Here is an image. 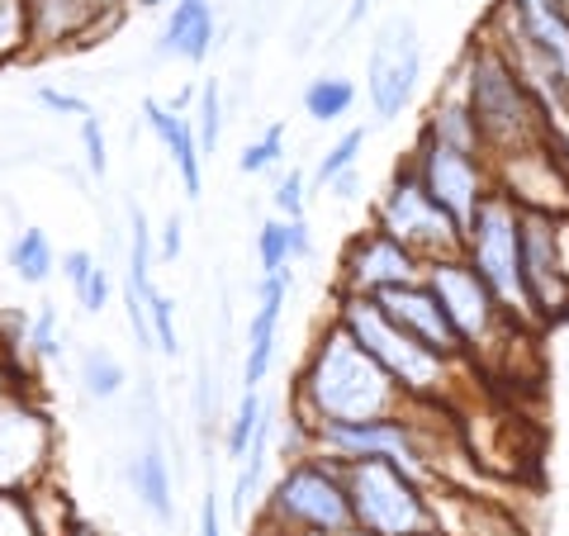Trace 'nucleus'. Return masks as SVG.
Returning <instances> with one entry per match:
<instances>
[{"label": "nucleus", "mask_w": 569, "mask_h": 536, "mask_svg": "<svg viewBox=\"0 0 569 536\" xmlns=\"http://www.w3.org/2000/svg\"><path fill=\"white\" fill-rule=\"evenodd\" d=\"M52 456H58L52 414L29 389H10L0 399V494H29L52 479Z\"/></svg>", "instance_id": "1a4fd4ad"}, {"label": "nucleus", "mask_w": 569, "mask_h": 536, "mask_svg": "<svg viewBox=\"0 0 569 536\" xmlns=\"http://www.w3.org/2000/svg\"><path fill=\"white\" fill-rule=\"evenodd\" d=\"M261 423H266V404H261V395H257V389H242V399H238V408H233V418H228V433H223V451H228V460H242V456H247V446L257 441Z\"/></svg>", "instance_id": "c85d7f7f"}, {"label": "nucleus", "mask_w": 569, "mask_h": 536, "mask_svg": "<svg viewBox=\"0 0 569 536\" xmlns=\"http://www.w3.org/2000/svg\"><path fill=\"white\" fill-rule=\"evenodd\" d=\"M24 508H29L33 532H39V536H77L86 527L77 504H71V494L58 485V479H43V485H33L24 494Z\"/></svg>", "instance_id": "5701e85b"}, {"label": "nucleus", "mask_w": 569, "mask_h": 536, "mask_svg": "<svg viewBox=\"0 0 569 536\" xmlns=\"http://www.w3.org/2000/svg\"><path fill=\"white\" fill-rule=\"evenodd\" d=\"M313 238L305 219H266L257 234V257H261V276H284L290 261L309 257Z\"/></svg>", "instance_id": "4be33fe9"}, {"label": "nucleus", "mask_w": 569, "mask_h": 536, "mask_svg": "<svg viewBox=\"0 0 569 536\" xmlns=\"http://www.w3.org/2000/svg\"><path fill=\"white\" fill-rule=\"evenodd\" d=\"M556 257H560V271L569 280V214H556Z\"/></svg>", "instance_id": "a18cd8bd"}, {"label": "nucleus", "mask_w": 569, "mask_h": 536, "mask_svg": "<svg viewBox=\"0 0 569 536\" xmlns=\"http://www.w3.org/2000/svg\"><path fill=\"white\" fill-rule=\"evenodd\" d=\"M460 257L479 271V280L493 290V299L508 309L512 324H522L527 332H541L527 280H522V209L508 195L493 190L485 200V209L475 214V224L460 238Z\"/></svg>", "instance_id": "423d86ee"}, {"label": "nucleus", "mask_w": 569, "mask_h": 536, "mask_svg": "<svg viewBox=\"0 0 569 536\" xmlns=\"http://www.w3.org/2000/svg\"><path fill=\"white\" fill-rule=\"evenodd\" d=\"M266 451H271V414H266L257 441L247 446V456L238 460V475H233V494H228V517L233 523H247V508L257 504V489H261V470H266Z\"/></svg>", "instance_id": "b1692460"}, {"label": "nucleus", "mask_w": 569, "mask_h": 536, "mask_svg": "<svg viewBox=\"0 0 569 536\" xmlns=\"http://www.w3.org/2000/svg\"><path fill=\"white\" fill-rule=\"evenodd\" d=\"M508 10L518 14L527 43L537 48L541 58L565 77V86H569V20H565V14L550 6V0H508Z\"/></svg>", "instance_id": "aec40b11"}, {"label": "nucleus", "mask_w": 569, "mask_h": 536, "mask_svg": "<svg viewBox=\"0 0 569 536\" xmlns=\"http://www.w3.org/2000/svg\"><path fill=\"white\" fill-rule=\"evenodd\" d=\"M123 385H129V370H123L119 356H110L104 347H91L81 356V389L91 395L96 404H110L123 395Z\"/></svg>", "instance_id": "cd10ccee"}, {"label": "nucleus", "mask_w": 569, "mask_h": 536, "mask_svg": "<svg viewBox=\"0 0 569 536\" xmlns=\"http://www.w3.org/2000/svg\"><path fill=\"white\" fill-rule=\"evenodd\" d=\"M129 295L133 299H148L157 285H152V228H148V214H142V205H129Z\"/></svg>", "instance_id": "bb28decb"}, {"label": "nucleus", "mask_w": 569, "mask_h": 536, "mask_svg": "<svg viewBox=\"0 0 569 536\" xmlns=\"http://www.w3.org/2000/svg\"><path fill=\"white\" fill-rule=\"evenodd\" d=\"M271 205H276V219H305V171H284L276 190H271Z\"/></svg>", "instance_id": "c9c22d12"}, {"label": "nucleus", "mask_w": 569, "mask_h": 536, "mask_svg": "<svg viewBox=\"0 0 569 536\" xmlns=\"http://www.w3.org/2000/svg\"><path fill=\"white\" fill-rule=\"evenodd\" d=\"M133 6H138V10H157V6H162V0H133Z\"/></svg>", "instance_id": "09e8293b"}, {"label": "nucleus", "mask_w": 569, "mask_h": 536, "mask_svg": "<svg viewBox=\"0 0 569 536\" xmlns=\"http://www.w3.org/2000/svg\"><path fill=\"white\" fill-rule=\"evenodd\" d=\"M58 266H62V276H67V285H71V295H77L81 285L91 280V271H96L100 261H96L91 252H86V247H71V252H62V261H58Z\"/></svg>", "instance_id": "a19ab883"}, {"label": "nucleus", "mask_w": 569, "mask_h": 536, "mask_svg": "<svg viewBox=\"0 0 569 536\" xmlns=\"http://www.w3.org/2000/svg\"><path fill=\"white\" fill-rule=\"evenodd\" d=\"M370 224H376L380 234H389L395 242H403L422 266L460 252V228L451 224V214L427 195L413 157H403V162L395 167L389 186L380 190L376 209H370Z\"/></svg>", "instance_id": "6e6552de"}, {"label": "nucleus", "mask_w": 569, "mask_h": 536, "mask_svg": "<svg viewBox=\"0 0 569 536\" xmlns=\"http://www.w3.org/2000/svg\"><path fill=\"white\" fill-rule=\"evenodd\" d=\"M142 119H148V129L162 138V148L171 152L176 171H181V186H186V200H200V190H204V152H200V138H194V123L181 110H171V105L152 100V96L142 100Z\"/></svg>", "instance_id": "a211bd4d"}, {"label": "nucleus", "mask_w": 569, "mask_h": 536, "mask_svg": "<svg viewBox=\"0 0 569 536\" xmlns=\"http://www.w3.org/2000/svg\"><path fill=\"white\" fill-rule=\"evenodd\" d=\"M284 295H290V271L284 276H261L257 290V314L247 324V356H242V385L257 389L276 366V332L284 318Z\"/></svg>", "instance_id": "f3484780"}, {"label": "nucleus", "mask_w": 569, "mask_h": 536, "mask_svg": "<svg viewBox=\"0 0 569 536\" xmlns=\"http://www.w3.org/2000/svg\"><path fill=\"white\" fill-rule=\"evenodd\" d=\"M356 186H361V167L347 171V176H337V181H332L328 190L337 195V200H356Z\"/></svg>", "instance_id": "49530a36"}, {"label": "nucleus", "mask_w": 569, "mask_h": 536, "mask_svg": "<svg viewBox=\"0 0 569 536\" xmlns=\"http://www.w3.org/2000/svg\"><path fill=\"white\" fill-rule=\"evenodd\" d=\"M366 14H370V0H351V6H347V20H342V29H351V24H361V20H366Z\"/></svg>", "instance_id": "de8ad7c7"}, {"label": "nucleus", "mask_w": 569, "mask_h": 536, "mask_svg": "<svg viewBox=\"0 0 569 536\" xmlns=\"http://www.w3.org/2000/svg\"><path fill=\"white\" fill-rule=\"evenodd\" d=\"M460 77H466V100L489 157H508L518 148H531V142H546V115L537 96L503 62V52L485 43L479 33L470 39L466 58H460Z\"/></svg>", "instance_id": "7ed1b4c3"}, {"label": "nucleus", "mask_w": 569, "mask_h": 536, "mask_svg": "<svg viewBox=\"0 0 569 536\" xmlns=\"http://www.w3.org/2000/svg\"><path fill=\"white\" fill-rule=\"evenodd\" d=\"M332 318L376 356L389 380L403 389V399L418 408H451L460 385L475 380L470 361H451V356H437L432 347H422L413 332H403L395 318L380 309V299L332 295Z\"/></svg>", "instance_id": "f03ea898"}, {"label": "nucleus", "mask_w": 569, "mask_h": 536, "mask_svg": "<svg viewBox=\"0 0 569 536\" xmlns=\"http://www.w3.org/2000/svg\"><path fill=\"white\" fill-rule=\"evenodd\" d=\"M33 48V20H29V0H0V67L24 58Z\"/></svg>", "instance_id": "c756f323"}, {"label": "nucleus", "mask_w": 569, "mask_h": 536, "mask_svg": "<svg viewBox=\"0 0 569 536\" xmlns=\"http://www.w3.org/2000/svg\"><path fill=\"white\" fill-rule=\"evenodd\" d=\"M522 280H527L541 332L569 318V280L556 257V214L522 209Z\"/></svg>", "instance_id": "4468645a"}, {"label": "nucleus", "mask_w": 569, "mask_h": 536, "mask_svg": "<svg viewBox=\"0 0 569 536\" xmlns=\"http://www.w3.org/2000/svg\"><path fill=\"white\" fill-rule=\"evenodd\" d=\"M299 105H305V115L313 123H337V119H347L351 115V105H356V81L347 77H313L305 86V96H299Z\"/></svg>", "instance_id": "a878e982"}, {"label": "nucleus", "mask_w": 569, "mask_h": 536, "mask_svg": "<svg viewBox=\"0 0 569 536\" xmlns=\"http://www.w3.org/2000/svg\"><path fill=\"white\" fill-rule=\"evenodd\" d=\"M284 157V123H266V129L247 142L242 157H238V171L242 176H261V171H276Z\"/></svg>", "instance_id": "473e14b6"}, {"label": "nucleus", "mask_w": 569, "mask_h": 536, "mask_svg": "<svg viewBox=\"0 0 569 536\" xmlns=\"http://www.w3.org/2000/svg\"><path fill=\"white\" fill-rule=\"evenodd\" d=\"M81 148H86V167H91V176L100 181V176L110 171V148H104V123L96 119V110L81 119Z\"/></svg>", "instance_id": "e433bc0d"}, {"label": "nucleus", "mask_w": 569, "mask_h": 536, "mask_svg": "<svg viewBox=\"0 0 569 536\" xmlns=\"http://www.w3.org/2000/svg\"><path fill=\"white\" fill-rule=\"evenodd\" d=\"M6 261H10V271L20 276L24 285H43L52 276V266H58V252H52V242H48L43 228H24V234H14Z\"/></svg>", "instance_id": "393cba45"}, {"label": "nucleus", "mask_w": 569, "mask_h": 536, "mask_svg": "<svg viewBox=\"0 0 569 536\" xmlns=\"http://www.w3.org/2000/svg\"><path fill=\"white\" fill-rule=\"evenodd\" d=\"M347 532H356L347 470L318 451L284 460L271 494L261 498L257 536H347Z\"/></svg>", "instance_id": "39448f33"}, {"label": "nucleus", "mask_w": 569, "mask_h": 536, "mask_svg": "<svg viewBox=\"0 0 569 536\" xmlns=\"http://www.w3.org/2000/svg\"><path fill=\"white\" fill-rule=\"evenodd\" d=\"M148 318H152V347L162 351V356L181 351V337H176V304L162 290L148 295Z\"/></svg>", "instance_id": "f704fd0d"}, {"label": "nucleus", "mask_w": 569, "mask_h": 536, "mask_svg": "<svg viewBox=\"0 0 569 536\" xmlns=\"http://www.w3.org/2000/svg\"><path fill=\"white\" fill-rule=\"evenodd\" d=\"M33 100H39L48 115H62V119H86V115H91V105H86V96L58 91V86H39V91H33Z\"/></svg>", "instance_id": "4c0bfd02"}, {"label": "nucleus", "mask_w": 569, "mask_h": 536, "mask_svg": "<svg viewBox=\"0 0 569 536\" xmlns=\"http://www.w3.org/2000/svg\"><path fill=\"white\" fill-rule=\"evenodd\" d=\"M200 536H223V508L213 494H204V504H200Z\"/></svg>", "instance_id": "c03bdc74"}, {"label": "nucleus", "mask_w": 569, "mask_h": 536, "mask_svg": "<svg viewBox=\"0 0 569 536\" xmlns=\"http://www.w3.org/2000/svg\"><path fill=\"white\" fill-rule=\"evenodd\" d=\"M0 536H39L24 508V494H0Z\"/></svg>", "instance_id": "58836bf2"}, {"label": "nucleus", "mask_w": 569, "mask_h": 536, "mask_svg": "<svg viewBox=\"0 0 569 536\" xmlns=\"http://www.w3.org/2000/svg\"><path fill=\"white\" fill-rule=\"evenodd\" d=\"M129 485H133V498H142V508H148L157 523H171V517H176L171 466H167V451H162V441H157V437L129 460Z\"/></svg>", "instance_id": "412c9836"}, {"label": "nucleus", "mask_w": 569, "mask_h": 536, "mask_svg": "<svg viewBox=\"0 0 569 536\" xmlns=\"http://www.w3.org/2000/svg\"><path fill=\"white\" fill-rule=\"evenodd\" d=\"M408 399L403 389L389 380L385 366L370 356L356 337L328 314L318 328L313 347L305 356V370L295 375L290 389V418L305 423L309 433L328 423H376L403 414Z\"/></svg>", "instance_id": "f257e3e1"}, {"label": "nucleus", "mask_w": 569, "mask_h": 536, "mask_svg": "<svg viewBox=\"0 0 569 536\" xmlns=\"http://www.w3.org/2000/svg\"><path fill=\"white\" fill-rule=\"evenodd\" d=\"M366 138H370V129H347V133L337 138L332 148L323 152V162L313 167V181H318V186H332L337 176H347V171L361 167V148H366Z\"/></svg>", "instance_id": "7c9ffc66"}, {"label": "nucleus", "mask_w": 569, "mask_h": 536, "mask_svg": "<svg viewBox=\"0 0 569 536\" xmlns=\"http://www.w3.org/2000/svg\"><path fill=\"white\" fill-rule=\"evenodd\" d=\"M380 309L395 318L403 332H413L422 347H432L437 356H451V361H466V347H460V337L451 328L447 309L437 304L432 285L427 280H413V285H399V290L380 295Z\"/></svg>", "instance_id": "2eb2a0df"}, {"label": "nucleus", "mask_w": 569, "mask_h": 536, "mask_svg": "<svg viewBox=\"0 0 569 536\" xmlns=\"http://www.w3.org/2000/svg\"><path fill=\"white\" fill-rule=\"evenodd\" d=\"M432 513L441 536H527L522 523L493 498H475L470 489L441 485L432 489Z\"/></svg>", "instance_id": "dca6fc26"}, {"label": "nucleus", "mask_w": 569, "mask_h": 536, "mask_svg": "<svg viewBox=\"0 0 569 536\" xmlns=\"http://www.w3.org/2000/svg\"><path fill=\"white\" fill-rule=\"evenodd\" d=\"M408 157H413L427 195L451 214V224L460 228V238H466L475 214L485 209V200L493 195V162L485 152H460V148H447V142H432V138H418Z\"/></svg>", "instance_id": "9b49d317"}, {"label": "nucleus", "mask_w": 569, "mask_h": 536, "mask_svg": "<svg viewBox=\"0 0 569 536\" xmlns=\"http://www.w3.org/2000/svg\"><path fill=\"white\" fill-rule=\"evenodd\" d=\"M422 280L432 285L437 304L447 309V318H451V328L460 337V347H466V361L475 366V375H485L493 366H508L512 347L537 337V332H527L522 324H512L508 309L493 299V290L479 280V271L460 252L441 257V261H427Z\"/></svg>", "instance_id": "20e7f679"}, {"label": "nucleus", "mask_w": 569, "mask_h": 536, "mask_svg": "<svg viewBox=\"0 0 569 536\" xmlns=\"http://www.w3.org/2000/svg\"><path fill=\"white\" fill-rule=\"evenodd\" d=\"M213 33H219V20H213L209 0H176L171 20L157 33L152 58H186L190 67H200L213 48Z\"/></svg>", "instance_id": "6ab92c4d"}, {"label": "nucleus", "mask_w": 569, "mask_h": 536, "mask_svg": "<svg viewBox=\"0 0 569 536\" xmlns=\"http://www.w3.org/2000/svg\"><path fill=\"white\" fill-rule=\"evenodd\" d=\"M427 536H441V532H427Z\"/></svg>", "instance_id": "3c124183"}, {"label": "nucleus", "mask_w": 569, "mask_h": 536, "mask_svg": "<svg viewBox=\"0 0 569 536\" xmlns=\"http://www.w3.org/2000/svg\"><path fill=\"white\" fill-rule=\"evenodd\" d=\"M190 123H194V138H200V152L209 157L213 148H219V138H223V91H219V81H204L200 86Z\"/></svg>", "instance_id": "2f4dec72"}, {"label": "nucleus", "mask_w": 569, "mask_h": 536, "mask_svg": "<svg viewBox=\"0 0 569 536\" xmlns=\"http://www.w3.org/2000/svg\"><path fill=\"white\" fill-rule=\"evenodd\" d=\"M347 470V498L356 532L370 536H427L437 532L432 513V489L418 485L389 460H351Z\"/></svg>", "instance_id": "0eeeda50"}, {"label": "nucleus", "mask_w": 569, "mask_h": 536, "mask_svg": "<svg viewBox=\"0 0 569 536\" xmlns=\"http://www.w3.org/2000/svg\"><path fill=\"white\" fill-rule=\"evenodd\" d=\"M77 304L86 314H104V304H110V271H104V266H96L91 280L77 290Z\"/></svg>", "instance_id": "ea45409f"}, {"label": "nucleus", "mask_w": 569, "mask_h": 536, "mask_svg": "<svg viewBox=\"0 0 569 536\" xmlns=\"http://www.w3.org/2000/svg\"><path fill=\"white\" fill-rule=\"evenodd\" d=\"M347 536H370V532H347Z\"/></svg>", "instance_id": "8fccbe9b"}, {"label": "nucleus", "mask_w": 569, "mask_h": 536, "mask_svg": "<svg viewBox=\"0 0 569 536\" xmlns=\"http://www.w3.org/2000/svg\"><path fill=\"white\" fill-rule=\"evenodd\" d=\"M24 351L33 356V361H52V356H62V328H58V309H52V304H43V309L29 318Z\"/></svg>", "instance_id": "72a5a7b5"}, {"label": "nucleus", "mask_w": 569, "mask_h": 536, "mask_svg": "<svg viewBox=\"0 0 569 536\" xmlns=\"http://www.w3.org/2000/svg\"><path fill=\"white\" fill-rule=\"evenodd\" d=\"M489 162H493V190L508 195L518 209L569 214V167L550 148V138L508 152V157H489Z\"/></svg>", "instance_id": "ddd939ff"}, {"label": "nucleus", "mask_w": 569, "mask_h": 536, "mask_svg": "<svg viewBox=\"0 0 569 536\" xmlns=\"http://www.w3.org/2000/svg\"><path fill=\"white\" fill-rule=\"evenodd\" d=\"M209 408H213V380H209V366H200V380H194V418H200V427H213Z\"/></svg>", "instance_id": "37998d69"}, {"label": "nucleus", "mask_w": 569, "mask_h": 536, "mask_svg": "<svg viewBox=\"0 0 569 536\" xmlns=\"http://www.w3.org/2000/svg\"><path fill=\"white\" fill-rule=\"evenodd\" d=\"M422 81V33L408 14H389L370 39L366 58V100L376 123H395Z\"/></svg>", "instance_id": "9d476101"}, {"label": "nucleus", "mask_w": 569, "mask_h": 536, "mask_svg": "<svg viewBox=\"0 0 569 536\" xmlns=\"http://www.w3.org/2000/svg\"><path fill=\"white\" fill-rule=\"evenodd\" d=\"M181 247H186V238H181V214H167L162 234H157V257L176 261V257H181Z\"/></svg>", "instance_id": "79ce46f5"}, {"label": "nucleus", "mask_w": 569, "mask_h": 536, "mask_svg": "<svg viewBox=\"0 0 569 536\" xmlns=\"http://www.w3.org/2000/svg\"><path fill=\"white\" fill-rule=\"evenodd\" d=\"M171 6H176V0H171Z\"/></svg>", "instance_id": "603ef678"}, {"label": "nucleus", "mask_w": 569, "mask_h": 536, "mask_svg": "<svg viewBox=\"0 0 569 536\" xmlns=\"http://www.w3.org/2000/svg\"><path fill=\"white\" fill-rule=\"evenodd\" d=\"M413 280H422V261L408 252L403 242H395L370 224L347 242L342 261H337V290L332 295L380 299V295L399 290V285H413Z\"/></svg>", "instance_id": "f8f14e48"}]
</instances>
